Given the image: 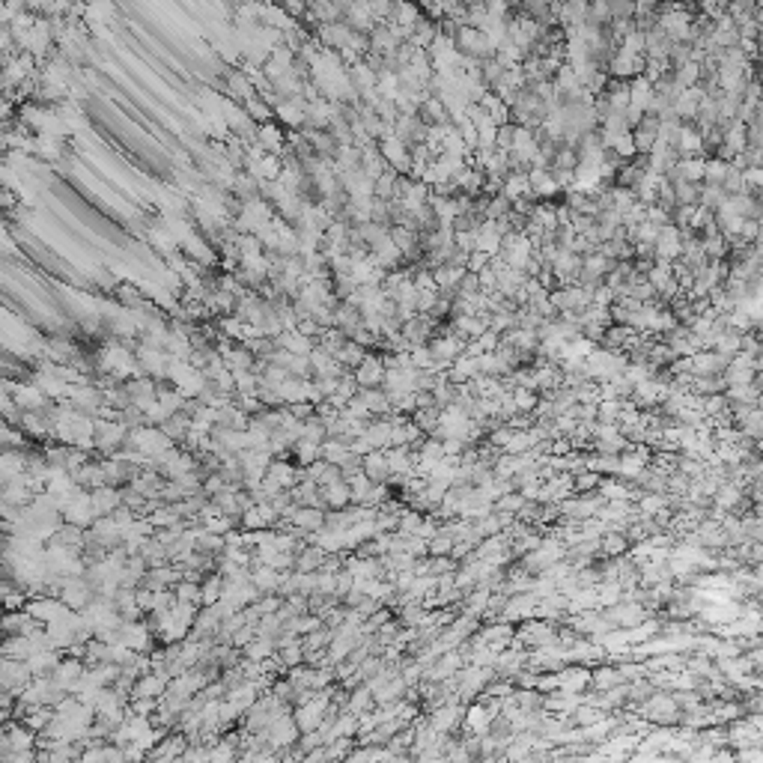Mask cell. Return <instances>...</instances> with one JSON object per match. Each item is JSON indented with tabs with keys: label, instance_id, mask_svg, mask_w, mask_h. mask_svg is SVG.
<instances>
[{
	"label": "cell",
	"instance_id": "cell-1",
	"mask_svg": "<svg viewBox=\"0 0 763 763\" xmlns=\"http://www.w3.org/2000/svg\"><path fill=\"white\" fill-rule=\"evenodd\" d=\"M462 713H465V703L448 701V703H441V707L429 710L427 719H429V724L436 727L439 734H456V731H460V724H462Z\"/></svg>",
	"mask_w": 763,
	"mask_h": 763
},
{
	"label": "cell",
	"instance_id": "cell-2",
	"mask_svg": "<svg viewBox=\"0 0 763 763\" xmlns=\"http://www.w3.org/2000/svg\"><path fill=\"white\" fill-rule=\"evenodd\" d=\"M376 146H379L382 152V158L388 161V167L397 170V173H408V167H412V158H408V146L403 144L400 137H382V140H376Z\"/></svg>",
	"mask_w": 763,
	"mask_h": 763
},
{
	"label": "cell",
	"instance_id": "cell-3",
	"mask_svg": "<svg viewBox=\"0 0 763 763\" xmlns=\"http://www.w3.org/2000/svg\"><path fill=\"white\" fill-rule=\"evenodd\" d=\"M680 251H683V236L674 224H665L659 227V236L653 242V260H665V263H674Z\"/></svg>",
	"mask_w": 763,
	"mask_h": 763
},
{
	"label": "cell",
	"instance_id": "cell-4",
	"mask_svg": "<svg viewBox=\"0 0 763 763\" xmlns=\"http://www.w3.org/2000/svg\"><path fill=\"white\" fill-rule=\"evenodd\" d=\"M352 376H355L358 388H379L382 379H385L382 355H373V352L367 349V352H364V358H361V364L352 370Z\"/></svg>",
	"mask_w": 763,
	"mask_h": 763
},
{
	"label": "cell",
	"instance_id": "cell-5",
	"mask_svg": "<svg viewBox=\"0 0 763 763\" xmlns=\"http://www.w3.org/2000/svg\"><path fill=\"white\" fill-rule=\"evenodd\" d=\"M436 319H429V316H424V313H415L412 319H406L403 325H400V334L406 337V343H408V349L412 346H424V343H429V337L436 334Z\"/></svg>",
	"mask_w": 763,
	"mask_h": 763
},
{
	"label": "cell",
	"instance_id": "cell-6",
	"mask_svg": "<svg viewBox=\"0 0 763 763\" xmlns=\"http://www.w3.org/2000/svg\"><path fill=\"white\" fill-rule=\"evenodd\" d=\"M731 364V355H722L715 349H698L692 355V373L695 376H722L724 367Z\"/></svg>",
	"mask_w": 763,
	"mask_h": 763
},
{
	"label": "cell",
	"instance_id": "cell-7",
	"mask_svg": "<svg viewBox=\"0 0 763 763\" xmlns=\"http://www.w3.org/2000/svg\"><path fill=\"white\" fill-rule=\"evenodd\" d=\"M677 156L680 158H686V156H703V135L698 132L692 123H683L680 125V135H677Z\"/></svg>",
	"mask_w": 763,
	"mask_h": 763
},
{
	"label": "cell",
	"instance_id": "cell-8",
	"mask_svg": "<svg viewBox=\"0 0 763 763\" xmlns=\"http://www.w3.org/2000/svg\"><path fill=\"white\" fill-rule=\"evenodd\" d=\"M361 472L370 477V483H385V477H388V460H385V451H370V453H364L361 456Z\"/></svg>",
	"mask_w": 763,
	"mask_h": 763
},
{
	"label": "cell",
	"instance_id": "cell-9",
	"mask_svg": "<svg viewBox=\"0 0 763 763\" xmlns=\"http://www.w3.org/2000/svg\"><path fill=\"white\" fill-rule=\"evenodd\" d=\"M418 116H420V120H424L427 125H444V123H451L448 108H444L441 99L432 96V92H427V99L418 104Z\"/></svg>",
	"mask_w": 763,
	"mask_h": 763
},
{
	"label": "cell",
	"instance_id": "cell-10",
	"mask_svg": "<svg viewBox=\"0 0 763 763\" xmlns=\"http://www.w3.org/2000/svg\"><path fill=\"white\" fill-rule=\"evenodd\" d=\"M629 551V539L624 531H617V528H605V531L600 534V555L605 558H620V555H626Z\"/></svg>",
	"mask_w": 763,
	"mask_h": 763
},
{
	"label": "cell",
	"instance_id": "cell-11",
	"mask_svg": "<svg viewBox=\"0 0 763 763\" xmlns=\"http://www.w3.org/2000/svg\"><path fill=\"white\" fill-rule=\"evenodd\" d=\"M358 167L370 176V179H376V176H382L385 170H388V161L382 158V152L376 144L370 146H361V161H358Z\"/></svg>",
	"mask_w": 763,
	"mask_h": 763
},
{
	"label": "cell",
	"instance_id": "cell-12",
	"mask_svg": "<svg viewBox=\"0 0 763 763\" xmlns=\"http://www.w3.org/2000/svg\"><path fill=\"white\" fill-rule=\"evenodd\" d=\"M617 683H624V680H620L617 665H596V668H591V689L593 692H605V689H612Z\"/></svg>",
	"mask_w": 763,
	"mask_h": 763
},
{
	"label": "cell",
	"instance_id": "cell-13",
	"mask_svg": "<svg viewBox=\"0 0 763 763\" xmlns=\"http://www.w3.org/2000/svg\"><path fill=\"white\" fill-rule=\"evenodd\" d=\"M358 397L364 400V406H367L370 415H388L391 412V400H388V394H385L382 388H361Z\"/></svg>",
	"mask_w": 763,
	"mask_h": 763
},
{
	"label": "cell",
	"instance_id": "cell-14",
	"mask_svg": "<svg viewBox=\"0 0 763 763\" xmlns=\"http://www.w3.org/2000/svg\"><path fill=\"white\" fill-rule=\"evenodd\" d=\"M373 707H376V701H373V692H370L367 683H361V686H355V689L349 692L346 710H352L355 715H361V713H370Z\"/></svg>",
	"mask_w": 763,
	"mask_h": 763
},
{
	"label": "cell",
	"instance_id": "cell-15",
	"mask_svg": "<svg viewBox=\"0 0 763 763\" xmlns=\"http://www.w3.org/2000/svg\"><path fill=\"white\" fill-rule=\"evenodd\" d=\"M397 179H400V173L391 170V167L382 176H376L373 179V197H379V200H394L397 197Z\"/></svg>",
	"mask_w": 763,
	"mask_h": 763
},
{
	"label": "cell",
	"instance_id": "cell-16",
	"mask_svg": "<svg viewBox=\"0 0 763 763\" xmlns=\"http://www.w3.org/2000/svg\"><path fill=\"white\" fill-rule=\"evenodd\" d=\"M385 460H388V472L391 474H408V472H412L408 444H400V448H385Z\"/></svg>",
	"mask_w": 763,
	"mask_h": 763
},
{
	"label": "cell",
	"instance_id": "cell-17",
	"mask_svg": "<svg viewBox=\"0 0 763 763\" xmlns=\"http://www.w3.org/2000/svg\"><path fill=\"white\" fill-rule=\"evenodd\" d=\"M364 352H367V349L358 346L355 340H346V343L334 352V358H337V364H340L343 370H355L358 364H361V358H364Z\"/></svg>",
	"mask_w": 763,
	"mask_h": 763
},
{
	"label": "cell",
	"instance_id": "cell-18",
	"mask_svg": "<svg viewBox=\"0 0 763 763\" xmlns=\"http://www.w3.org/2000/svg\"><path fill=\"white\" fill-rule=\"evenodd\" d=\"M677 170H680V179H686V182H701V179H703V156L677 158Z\"/></svg>",
	"mask_w": 763,
	"mask_h": 763
},
{
	"label": "cell",
	"instance_id": "cell-19",
	"mask_svg": "<svg viewBox=\"0 0 763 763\" xmlns=\"http://www.w3.org/2000/svg\"><path fill=\"white\" fill-rule=\"evenodd\" d=\"M671 188H674V203H677V206H695L698 197H701V182H686V179H680V182H674Z\"/></svg>",
	"mask_w": 763,
	"mask_h": 763
},
{
	"label": "cell",
	"instance_id": "cell-20",
	"mask_svg": "<svg viewBox=\"0 0 763 763\" xmlns=\"http://www.w3.org/2000/svg\"><path fill=\"white\" fill-rule=\"evenodd\" d=\"M665 504H668V495H665V492H638L635 510H638V516H653L659 507H665Z\"/></svg>",
	"mask_w": 763,
	"mask_h": 763
},
{
	"label": "cell",
	"instance_id": "cell-21",
	"mask_svg": "<svg viewBox=\"0 0 763 763\" xmlns=\"http://www.w3.org/2000/svg\"><path fill=\"white\" fill-rule=\"evenodd\" d=\"M727 164H731V161H724V158H719V156L703 158V179H701V182H707V185H722L724 173H727Z\"/></svg>",
	"mask_w": 763,
	"mask_h": 763
},
{
	"label": "cell",
	"instance_id": "cell-22",
	"mask_svg": "<svg viewBox=\"0 0 763 763\" xmlns=\"http://www.w3.org/2000/svg\"><path fill=\"white\" fill-rule=\"evenodd\" d=\"M325 501L331 504L334 510H343L352 504V495H349V483L346 480H337V483H328L325 486Z\"/></svg>",
	"mask_w": 763,
	"mask_h": 763
},
{
	"label": "cell",
	"instance_id": "cell-23",
	"mask_svg": "<svg viewBox=\"0 0 763 763\" xmlns=\"http://www.w3.org/2000/svg\"><path fill=\"white\" fill-rule=\"evenodd\" d=\"M543 695L546 692H539V689H513V701L519 703L525 713L543 710Z\"/></svg>",
	"mask_w": 763,
	"mask_h": 763
},
{
	"label": "cell",
	"instance_id": "cell-24",
	"mask_svg": "<svg viewBox=\"0 0 763 763\" xmlns=\"http://www.w3.org/2000/svg\"><path fill=\"white\" fill-rule=\"evenodd\" d=\"M513 212V200L510 197H504L501 191L495 197H489V203H486V221H501V218H507Z\"/></svg>",
	"mask_w": 763,
	"mask_h": 763
},
{
	"label": "cell",
	"instance_id": "cell-25",
	"mask_svg": "<svg viewBox=\"0 0 763 763\" xmlns=\"http://www.w3.org/2000/svg\"><path fill=\"white\" fill-rule=\"evenodd\" d=\"M510 397H513V406H516V412H534V406L539 400V394L534 388H510Z\"/></svg>",
	"mask_w": 763,
	"mask_h": 763
},
{
	"label": "cell",
	"instance_id": "cell-26",
	"mask_svg": "<svg viewBox=\"0 0 763 763\" xmlns=\"http://www.w3.org/2000/svg\"><path fill=\"white\" fill-rule=\"evenodd\" d=\"M600 480H603V474H596V472H591V468H584V472L572 474V492H576V495H584V492H596Z\"/></svg>",
	"mask_w": 763,
	"mask_h": 763
},
{
	"label": "cell",
	"instance_id": "cell-27",
	"mask_svg": "<svg viewBox=\"0 0 763 763\" xmlns=\"http://www.w3.org/2000/svg\"><path fill=\"white\" fill-rule=\"evenodd\" d=\"M346 483H349V495H352V504H361L364 501V495H367L370 492V477L364 474V472H355V474H349V477H343Z\"/></svg>",
	"mask_w": 763,
	"mask_h": 763
},
{
	"label": "cell",
	"instance_id": "cell-28",
	"mask_svg": "<svg viewBox=\"0 0 763 763\" xmlns=\"http://www.w3.org/2000/svg\"><path fill=\"white\" fill-rule=\"evenodd\" d=\"M439 418H441V408H439V406H432V408H415V412H412V420L427 432V436L439 427Z\"/></svg>",
	"mask_w": 763,
	"mask_h": 763
},
{
	"label": "cell",
	"instance_id": "cell-29",
	"mask_svg": "<svg viewBox=\"0 0 763 763\" xmlns=\"http://www.w3.org/2000/svg\"><path fill=\"white\" fill-rule=\"evenodd\" d=\"M722 188H724V194H743V191H745L743 167H736V164H727V173H724V179H722Z\"/></svg>",
	"mask_w": 763,
	"mask_h": 763
},
{
	"label": "cell",
	"instance_id": "cell-30",
	"mask_svg": "<svg viewBox=\"0 0 763 763\" xmlns=\"http://www.w3.org/2000/svg\"><path fill=\"white\" fill-rule=\"evenodd\" d=\"M620 406H624V400H600L596 403V420L600 424H617Z\"/></svg>",
	"mask_w": 763,
	"mask_h": 763
},
{
	"label": "cell",
	"instance_id": "cell-31",
	"mask_svg": "<svg viewBox=\"0 0 763 763\" xmlns=\"http://www.w3.org/2000/svg\"><path fill=\"white\" fill-rule=\"evenodd\" d=\"M724 188L722 185H707V182H701V197H698V203L701 206H707V209H715L722 200H724Z\"/></svg>",
	"mask_w": 763,
	"mask_h": 763
},
{
	"label": "cell",
	"instance_id": "cell-32",
	"mask_svg": "<svg viewBox=\"0 0 763 763\" xmlns=\"http://www.w3.org/2000/svg\"><path fill=\"white\" fill-rule=\"evenodd\" d=\"M451 546H453V537L439 531L427 539V555H451Z\"/></svg>",
	"mask_w": 763,
	"mask_h": 763
},
{
	"label": "cell",
	"instance_id": "cell-33",
	"mask_svg": "<svg viewBox=\"0 0 763 763\" xmlns=\"http://www.w3.org/2000/svg\"><path fill=\"white\" fill-rule=\"evenodd\" d=\"M617 671H620V680L624 683H632V680H641V677H647L650 668L647 665H635V662H626V665H617Z\"/></svg>",
	"mask_w": 763,
	"mask_h": 763
},
{
	"label": "cell",
	"instance_id": "cell-34",
	"mask_svg": "<svg viewBox=\"0 0 763 763\" xmlns=\"http://www.w3.org/2000/svg\"><path fill=\"white\" fill-rule=\"evenodd\" d=\"M743 182H745V191H760V185H763V170H760V167H745V170H743Z\"/></svg>",
	"mask_w": 763,
	"mask_h": 763
},
{
	"label": "cell",
	"instance_id": "cell-35",
	"mask_svg": "<svg viewBox=\"0 0 763 763\" xmlns=\"http://www.w3.org/2000/svg\"><path fill=\"white\" fill-rule=\"evenodd\" d=\"M549 453L551 456H567V453H572V441H570V436H555L549 441Z\"/></svg>",
	"mask_w": 763,
	"mask_h": 763
},
{
	"label": "cell",
	"instance_id": "cell-36",
	"mask_svg": "<svg viewBox=\"0 0 763 763\" xmlns=\"http://www.w3.org/2000/svg\"><path fill=\"white\" fill-rule=\"evenodd\" d=\"M486 263H489V254H483V251H472V254H468V260H465V272L477 275L480 268H486Z\"/></svg>",
	"mask_w": 763,
	"mask_h": 763
},
{
	"label": "cell",
	"instance_id": "cell-37",
	"mask_svg": "<svg viewBox=\"0 0 763 763\" xmlns=\"http://www.w3.org/2000/svg\"><path fill=\"white\" fill-rule=\"evenodd\" d=\"M325 558H322V551H316V549H308L304 551V561H301V570H313V567H319Z\"/></svg>",
	"mask_w": 763,
	"mask_h": 763
},
{
	"label": "cell",
	"instance_id": "cell-38",
	"mask_svg": "<svg viewBox=\"0 0 763 763\" xmlns=\"http://www.w3.org/2000/svg\"><path fill=\"white\" fill-rule=\"evenodd\" d=\"M415 406L418 408H432L439 403H436V397H432V391H415Z\"/></svg>",
	"mask_w": 763,
	"mask_h": 763
},
{
	"label": "cell",
	"instance_id": "cell-39",
	"mask_svg": "<svg viewBox=\"0 0 763 763\" xmlns=\"http://www.w3.org/2000/svg\"><path fill=\"white\" fill-rule=\"evenodd\" d=\"M296 415H298V418L313 415V406H308V403H296Z\"/></svg>",
	"mask_w": 763,
	"mask_h": 763
}]
</instances>
